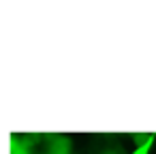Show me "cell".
Returning <instances> with one entry per match:
<instances>
[{
	"label": "cell",
	"instance_id": "obj_1",
	"mask_svg": "<svg viewBox=\"0 0 156 154\" xmlns=\"http://www.w3.org/2000/svg\"><path fill=\"white\" fill-rule=\"evenodd\" d=\"M49 154H71V139L64 135L49 137Z\"/></svg>",
	"mask_w": 156,
	"mask_h": 154
},
{
	"label": "cell",
	"instance_id": "obj_2",
	"mask_svg": "<svg viewBox=\"0 0 156 154\" xmlns=\"http://www.w3.org/2000/svg\"><path fill=\"white\" fill-rule=\"evenodd\" d=\"M154 139H156V135H150V139L143 141L141 145H137L135 152H130V154H150V150H152V145H154Z\"/></svg>",
	"mask_w": 156,
	"mask_h": 154
},
{
	"label": "cell",
	"instance_id": "obj_3",
	"mask_svg": "<svg viewBox=\"0 0 156 154\" xmlns=\"http://www.w3.org/2000/svg\"><path fill=\"white\" fill-rule=\"evenodd\" d=\"M130 137H133V141H135L137 145H141L143 141H147V139H150V135H147V133H133Z\"/></svg>",
	"mask_w": 156,
	"mask_h": 154
},
{
	"label": "cell",
	"instance_id": "obj_4",
	"mask_svg": "<svg viewBox=\"0 0 156 154\" xmlns=\"http://www.w3.org/2000/svg\"><path fill=\"white\" fill-rule=\"evenodd\" d=\"M103 154H122L120 150H107V152H103Z\"/></svg>",
	"mask_w": 156,
	"mask_h": 154
}]
</instances>
